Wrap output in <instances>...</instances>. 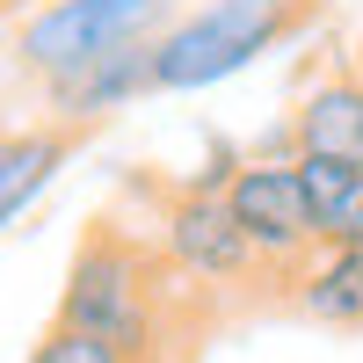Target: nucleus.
I'll return each mask as SVG.
<instances>
[{"mask_svg": "<svg viewBox=\"0 0 363 363\" xmlns=\"http://www.w3.org/2000/svg\"><path fill=\"white\" fill-rule=\"evenodd\" d=\"M58 320L80 335L109 342L124 363H167L182 327H174V277L153 240H138L124 225L80 233V247L66 262V291H58Z\"/></svg>", "mask_w": 363, "mask_h": 363, "instance_id": "1", "label": "nucleus"}, {"mask_svg": "<svg viewBox=\"0 0 363 363\" xmlns=\"http://www.w3.org/2000/svg\"><path fill=\"white\" fill-rule=\"evenodd\" d=\"M298 22H306V0H203L153 37V87L160 95L218 87L262 51H277Z\"/></svg>", "mask_w": 363, "mask_h": 363, "instance_id": "2", "label": "nucleus"}, {"mask_svg": "<svg viewBox=\"0 0 363 363\" xmlns=\"http://www.w3.org/2000/svg\"><path fill=\"white\" fill-rule=\"evenodd\" d=\"M167 8L174 0H44L37 15L15 22V66L37 73L44 87L80 80L116 51L153 44L167 29Z\"/></svg>", "mask_w": 363, "mask_h": 363, "instance_id": "3", "label": "nucleus"}, {"mask_svg": "<svg viewBox=\"0 0 363 363\" xmlns=\"http://www.w3.org/2000/svg\"><path fill=\"white\" fill-rule=\"evenodd\" d=\"M225 211H233V225L247 233V247L262 262V277L269 284H291L298 269H306L320 255V240H313V211H306V189H298V160H240L233 182H225Z\"/></svg>", "mask_w": 363, "mask_h": 363, "instance_id": "4", "label": "nucleus"}, {"mask_svg": "<svg viewBox=\"0 0 363 363\" xmlns=\"http://www.w3.org/2000/svg\"><path fill=\"white\" fill-rule=\"evenodd\" d=\"M153 247L167 262V277L196 284V291H233V284H255L262 277V262L247 247V233L233 225L225 196H203V189H167Z\"/></svg>", "mask_w": 363, "mask_h": 363, "instance_id": "5", "label": "nucleus"}, {"mask_svg": "<svg viewBox=\"0 0 363 363\" xmlns=\"http://www.w3.org/2000/svg\"><path fill=\"white\" fill-rule=\"evenodd\" d=\"M291 160H349V167H363V73H327L298 95Z\"/></svg>", "mask_w": 363, "mask_h": 363, "instance_id": "6", "label": "nucleus"}, {"mask_svg": "<svg viewBox=\"0 0 363 363\" xmlns=\"http://www.w3.org/2000/svg\"><path fill=\"white\" fill-rule=\"evenodd\" d=\"M66 160H73V131H66V124H22V131H0V233H8L22 211L51 189Z\"/></svg>", "mask_w": 363, "mask_h": 363, "instance_id": "7", "label": "nucleus"}, {"mask_svg": "<svg viewBox=\"0 0 363 363\" xmlns=\"http://www.w3.org/2000/svg\"><path fill=\"white\" fill-rule=\"evenodd\" d=\"M284 298L320 327H363V247H320L284 284Z\"/></svg>", "mask_w": 363, "mask_h": 363, "instance_id": "8", "label": "nucleus"}, {"mask_svg": "<svg viewBox=\"0 0 363 363\" xmlns=\"http://www.w3.org/2000/svg\"><path fill=\"white\" fill-rule=\"evenodd\" d=\"M153 87V44H131V51H116L102 58V66H87L80 80H58L51 87V102H58V124H87V116H109V109H124L131 95H145Z\"/></svg>", "mask_w": 363, "mask_h": 363, "instance_id": "9", "label": "nucleus"}, {"mask_svg": "<svg viewBox=\"0 0 363 363\" xmlns=\"http://www.w3.org/2000/svg\"><path fill=\"white\" fill-rule=\"evenodd\" d=\"M298 189H306L320 247H363V167H349V160H298Z\"/></svg>", "mask_w": 363, "mask_h": 363, "instance_id": "10", "label": "nucleus"}, {"mask_svg": "<svg viewBox=\"0 0 363 363\" xmlns=\"http://www.w3.org/2000/svg\"><path fill=\"white\" fill-rule=\"evenodd\" d=\"M22 363H124L109 342H95V335H80V327H66V320H51L37 342H29V356Z\"/></svg>", "mask_w": 363, "mask_h": 363, "instance_id": "11", "label": "nucleus"}]
</instances>
